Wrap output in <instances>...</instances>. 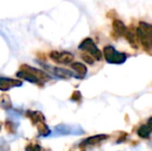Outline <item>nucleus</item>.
Wrapping results in <instances>:
<instances>
[{"mask_svg":"<svg viewBox=\"0 0 152 151\" xmlns=\"http://www.w3.org/2000/svg\"><path fill=\"white\" fill-rule=\"evenodd\" d=\"M137 33L143 48L147 51L152 50V24L141 22L137 27Z\"/></svg>","mask_w":152,"mask_h":151,"instance_id":"f257e3e1","label":"nucleus"},{"mask_svg":"<svg viewBox=\"0 0 152 151\" xmlns=\"http://www.w3.org/2000/svg\"><path fill=\"white\" fill-rule=\"evenodd\" d=\"M102 53H104L107 62L113 63V64H121V63L125 62L126 58H127V55L125 53L118 52L113 46L104 47Z\"/></svg>","mask_w":152,"mask_h":151,"instance_id":"f03ea898","label":"nucleus"},{"mask_svg":"<svg viewBox=\"0 0 152 151\" xmlns=\"http://www.w3.org/2000/svg\"><path fill=\"white\" fill-rule=\"evenodd\" d=\"M79 49H80V50H83L84 52H87V53H89V54H91L92 56L95 58V60H97V61L102 60V51L96 47L95 42H94L91 38H89V37L85 38V39L80 44Z\"/></svg>","mask_w":152,"mask_h":151,"instance_id":"7ed1b4c3","label":"nucleus"},{"mask_svg":"<svg viewBox=\"0 0 152 151\" xmlns=\"http://www.w3.org/2000/svg\"><path fill=\"white\" fill-rule=\"evenodd\" d=\"M50 58L53 61L59 64H69L74 60V55L69 52H58V51H52L50 53Z\"/></svg>","mask_w":152,"mask_h":151,"instance_id":"20e7f679","label":"nucleus"},{"mask_svg":"<svg viewBox=\"0 0 152 151\" xmlns=\"http://www.w3.org/2000/svg\"><path fill=\"white\" fill-rule=\"evenodd\" d=\"M17 77L27 81V82H30V83H33V84L38 85V86H39V85L42 86V84H44V82H42L39 78H37L34 74L30 73L29 71H26V69H21V71H19L18 73H17Z\"/></svg>","mask_w":152,"mask_h":151,"instance_id":"39448f33","label":"nucleus"},{"mask_svg":"<svg viewBox=\"0 0 152 151\" xmlns=\"http://www.w3.org/2000/svg\"><path fill=\"white\" fill-rule=\"evenodd\" d=\"M109 138L108 135H96V136H92V137H89L87 139H85L82 143L80 144V147L82 148H86L88 146H95L98 145V144L104 142L107 139Z\"/></svg>","mask_w":152,"mask_h":151,"instance_id":"423d86ee","label":"nucleus"},{"mask_svg":"<svg viewBox=\"0 0 152 151\" xmlns=\"http://www.w3.org/2000/svg\"><path fill=\"white\" fill-rule=\"evenodd\" d=\"M49 71L53 74V75L59 77L61 79H69V78H72L75 77V75L72 74V71H68V69H61V67H53V66H50V65H44Z\"/></svg>","mask_w":152,"mask_h":151,"instance_id":"0eeeda50","label":"nucleus"},{"mask_svg":"<svg viewBox=\"0 0 152 151\" xmlns=\"http://www.w3.org/2000/svg\"><path fill=\"white\" fill-rule=\"evenodd\" d=\"M20 86H22V82L21 81L0 77V90L6 91L10 88H12V87H20Z\"/></svg>","mask_w":152,"mask_h":151,"instance_id":"6e6552de","label":"nucleus"},{"mask_svg":"<svg viewBox=\"0 0 152 151\" xmlns=\"http://www.w3.org/2000/svg\"><path fill=\"white\" fill-rule=\"evenodd\" d=\"M21 69H26V71H29L30 73L34 74V75L37 77V78H39L42 82H47V81L51 80V77L49 76L48 74H46L45 71H40V69H35V67H32V66H29V65H27V64H24V65L21 66Z\"/></svg>","mask_w":152,"mask_h":151,"instance_id":"1a4fd4ad","label":"nucleus"},{"mask_svg":"<svg viewBox=\"0 0 152 151\" xmlns=\"http://www.w3.org/2000/svg\"><path fill=\"white\" fill-rule=\"evenodd\" d=\"M125 38L127 39V42H129V44L132 46V48L134 49H138V42H139V37H138V33H137V29L134 30L132 28H127L125 32Z\"/></svg>","mask_w":152,"mask_h":151,"instance_id":"9d476101","label":"nucleus"},{"mask_svg":"<svg viewBox=\"0 0 152 151\" xmlns=\"http://www.w3.org/2000/svg\"><path fill=\"white\" fill-rule=\"evenodd\" d=\"M112 27H113V31H114V33L118 37L125 35V32H126V30H127V27H126L125 24H124V23L120 20H115L114 22H113Z\"/></svg>","mask_w":152,"mask_h":151,"instance_id":"9b49d317","label":"nucleus"},{"mask_svg":"<svg viewBox=\"0 0 152 151\" xmlns=\"http://www.w3.org/2000/svg\"><path fill=\"white\" fill-rule=\"evenodd\" d=\"M70 66H72V69H74V71L77 73V75H78L77 78L83 79L85 76L87 75V67H86V65L83 64V63H81V62H72V63H70Z\"/></svg>","mask_w":152,"mask_h":151,"instance_id":"f8f14e48","label":"nucleus"},{"mask_svg":"<svg viewBox=\"0 0 152 151\" xmlns=\"http://www.w3.org/2000/svg\"><path fill=\"white\" fill-rule=\"evenodd\" d=\"M26 116L30 119L33 124H38L39 122L45 121V116L38 111H30L29 110L26 112Z\"/></svg>","mask_w":152,"mask_h":151,"instance_id":"ddd939ff","label":"nucleus"},{"mask_svg":"<svg viewBox=\"0 0 152 151\" xmlns=\"http://www.w3.org/2000/svg\"><path fill=\"white\" fill-rule=\"evenodd\" d=\"M0 108H2V109H4V110H10L12 108L10 97V95L6 94V93L0 95Z\"/></svg>","mask_w":152,"mask_h":151,"instance_id":"4468645a","label":"nucleus"},{"mask_svg":"<svg viewBox=\"0 0 152 151\" xmlns=\"http://www.w3.org/2000/svg\"><path fill=\"white\" fill-rule=\"evenodd\" d=\"M152 133L151 127L148 124H143L140 126V128L138 129V136L142 139H147V138L150 137Z\"/></svg>","mask_w":152,"mask_h":151,"instance_id":"2eb2a0df","label":"nucleus"},{"mask_svg":"<svg viewBox=\"0 0 152 151\" xmlns=\"http://www.w3.org/2000/svg\"><path fill=\"white\" fill-rule=\"evenodd\" d=\"M37 129H38V133H39V136H42V137H47V136H49L51 133L50 128H49L48 125L45 123V121L38 123Z\"/></svg>","mask_w":152,"mask_h":151,"instance_id":"dca6fc26","label":"nucleus"},{"mask_svg":"<svg viewBox=\"0 0 152 151\" xmlns=\"http://www.w3.org/2000/svg\"><path fill=\"white\" fill-rule=\"evenodd\" d=\"M5 129L10 133H15L17 129V124L12 120H7L5 122Z\"/></svg>","mask_w":152,"mask_h":151,"instance_id":"f3484780","label":"nucleus"},{"mask_svg":"<svg viewBox=\"0 0 152 151\" xmlns=\"http://www.w3.org/2000/svg\"><path fill=\"white\" fill-rule=\"evenodd\" d=\"M81 57H82L83 60H84L86 63H88V64H93V63H94V59H95V58H94L91 54H89V53L82 54V55H81Z\"/></svg>","mask_w":152,"mask_h":151,"instance_id":"a211bd4d","label":"nucleus"},{"mask_svg":"<svg viewBox=\"0 0 152 151\" xmlns=\"http://www.w3.org/2000/svg\"><path fill=\"white\" fill-rule=\"evenodd\" d=\"M70 99H72V101H80L81 99H82V95H81L80 91H75V92L72 93Z\"/></svg>","mask_w":152,"mask_h":151,"instance_id":"6ab92c4d","label":"nucleus"},{"mask_svg":"<svg viewBox=\"0 0 152 151\" xmlns=\"http://www.w3.org/2000/svg\"><path fill=\"white\" fill-rule=\"evenodd\" d=\"M147 124H148L149 126L151 127V129H152V117H150V118H149V120H148V123H147Z\"/></svg>","mask_w":152,"mask_h":151,"instance_id":"aec40b11","label":"nucleus"},{"mask_svg":"<svg viewBox=\"0 0 152 151\" xmlns=\"http://www.w3.org/2000/svg\"><path fill=\"white\" fill-rule=\"evenodd\" d=\"M0 129H1V124H0Z\"/></svg>","mask_w":152,"mask_h":151,"instance_id":"412c9836","label":"nucleus"}]
</instances>
